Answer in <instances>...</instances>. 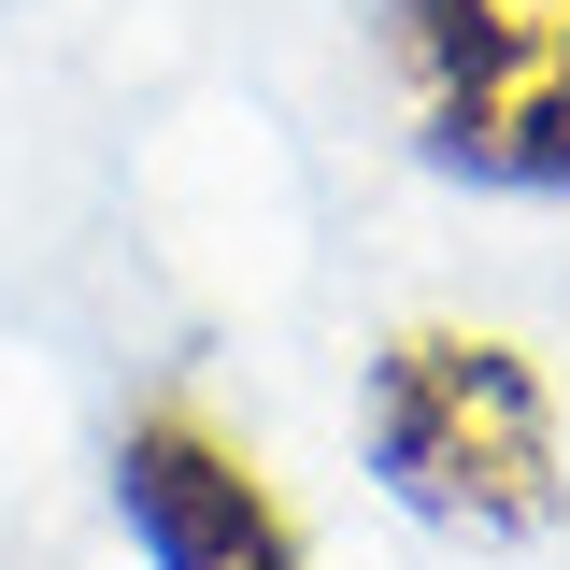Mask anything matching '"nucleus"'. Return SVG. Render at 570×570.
<instances>
[{
    "label": "nucleus",
    "mask_w": 570,
    "mask_h": 570,
    "mask_svg": "<svg viewBox=\"0 0 570 570\" xmlns=\"http://www.w3.org/2000/svg\"><path fill=\"white\" fill-rule=\"evenodd\" d=\"M356 456L442 542H542L570 513L557 385L499 328H385L356 371Z\"/></svg>",
    "instance_id": "1"
},
{
    "label": "nucleus",
    "mask_w": 570,
    "mask_h": 570,
    "mask_svg": "<svg viewBox=\"0 0 570 570\" xmlns=\"http://www.w3.org/2000/svg\"><path fill=\"white\" fill-rule=\"evenodd\" d=\"M115 513H129L142 570H314L299 513L272 499V471L186 400H142L115 428Z\"/></svg>",
    "instance_id": "3"
},
{
    "label": "nucleus",
    "mask_w": 570,
    "mask_h": 570,
    "mask_svg": "<svg viewBox=\"0 0 570 570\" xmlns=\"http://www.w3.org/2000/svg\"><path fill=\"white\" fill-rule=\"evenodd\" d=\"M371 29L442 186L570 200V0H371Z\"/></svg>",
    "instance_id": "2"
}]
</instances>
